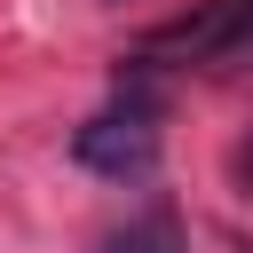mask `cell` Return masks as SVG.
Segmentation results:
<instances>
[{"mask_svg":"<svg viewBox=\"0 0 253 253\" xmlns=\"http://www.w3.org/2000/svg\"><path fill=\"white\" fill-rule=\"evenodd\" d=\"M71 158L103 182H142L158 166V103L150 95H119L103 119H87L71 134Z\"/></svg>","mask_w":253,"mask_h":253,"instance_id":"obj_1","label":"cell"},{"mask_svg":"<svg viewBox=\"0 0 253 253\" xmlns=\"http://www.w3.org/2000/svg\"><path fill=\"white\" fill-rule=\"evenodd\" d=\"M142 55H182V63H237L253 55V0H206L198 16L166 24L142 40Z\"/></svg>","mask_w":253,"mask_h":253,"instance_id":"obj_2","label":"cell"},{"mask_svg":"<svg viewBox=\"0 0 253 253\" xmlns=\"http://www.w3.org/2000/svg\"><path fill=\"white\" fill-rule=\"evenodd\" d=\"M103 253H182V229H174V213H142V221H126Z\"/></svg>","mask_w":253,"mask_h":253,"instance_id":"obj_3","label":"cell"}]
</instances>
